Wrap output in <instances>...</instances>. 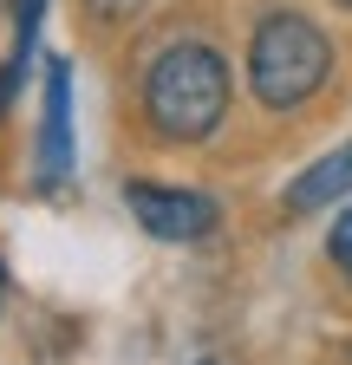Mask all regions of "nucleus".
<instances>
[{"mask_svg": "<svg viewBox=\"0 0 352 365\" xmlns=\"http://www.w3.org/2000/svg\"><path fill=\"white\" fill-rule=\"evenodd\" d=\"M339 7H352V0H339Z\"/></svg>", "mask_w": 352, "mask_h": 365, "instance_id": "1a4fd4ad", "label": "nucleus"}, {"mask_svg": "<svg viewBox=\"0 0 352 365\" xmlns=\"http://www.w3.org/2000/svg\"><path fill=\"white\" fill-rule=\"evenodd\" d=\"M326 255H333V267L352 281V215H339L333 222V235H326Z\"/></svg>", "mask_w": 352, "mask_h": 365, "instance_id": "0eeeda50", "label": "nucleus"}, {"mask_svg": "<svg viewBox=\"0 0 352 365\" xmlns=\"http://www.w3.org/2000/svg\"><path fill=\"white\" fill-rule=\"evenodd\" d=\"M85 7H92L98 20H130V14L144 7V0H85Z\"/></svg>", "mask_w": 352, "mask_h": 365, "instance_id": "6e6552de", "label": "nucleus"}, {"mask_svg": "<svg viewBox=\"0 0 352 365\" xmlns=\"http://www.w3.org/2000/svg\"><path fill=\"white\" fill-rule=\"evenodd\" d=\"M352 190V144L346 150H333V157H320L314 170H300V182H294V190H287V209H326V202H339Z\"/></svg>", "mask_w": 352, "mask_h": 365, "instance_id": "39448f33", "label": "nucleus"}, {"mask_svg": "<svg viewBox=\"0 0 352 365\" xmlns=\"http://www.w3.org/2000/svg\"><path fill=\"white\" fill-rule=\"evenodd\" d=\"M144 111L157 124V137L170 144H202V137L222 124L229 111V66L215 46H196V39H176L150 59L144 72Z\"/></svg>", "mask_w": 352, "mask_h": 365, "instance_id": "f257e3e1", "label": "nucleus"}, {"mask_svg": "<svg viewBox=\"0 0 352 365\" xmlns=\"http://www.w3.org/2000/svg\"><path fill=\"white\" fill-rule=\"evenodd\" d=\"M72 176V72L66 59L46 66V130H39V182L59 190Z\"/></svg>", "mask_w": 352, "mask_h": 365, "instance_id": "20e7f679", "label": "nucleus"}, {"mask_svg": "<svg viewBox=\"0 0 352 365\" xmlns=\"http://www.w3.org/2000/svg\"><path fill=\"white\" fill-rule=\"evenodd\" d=\"M39 14H46V0H20V26H14V59L0 66V105L14 98V85L26 72V53H33V33H39Z\"/></svg>", "mask_w": 352, "mask_h": 365, "instance_id": "423d86ee", "label": "nucleus"}, {"mask_svg": "<svg viewBox=\"0 0 352 365\" xmlns=\"http://www.w3.org/2000/svg\"><path fill=\"white\" fill-rule=\"evenodd\" d=\"M124 209L144 222V235L157 242H202L215 228V202L196 190H170V182H124Z\"/></svg>", "mask_w": 352, "mask_h": 365, "instance_id": "7ed1b4c3", "label": "nucleus"}, {"mask_svg": "<svg viewBox=\"0 0 352 365\" xmlns=\"http://www.w3.org/2000/svg\"><path fill=\"white\" fill-rule=\"evenodd\" d=\"M326 72H333V46H326V33L306 14H268V20L254 26L248 85H254V98L268 105V111L306 105L326 85Z\"/></svg>", "mask_w": 352, "mask_h": 365, "instance_id": "f03ea898", "label": "nucleus"}]
</instances>
